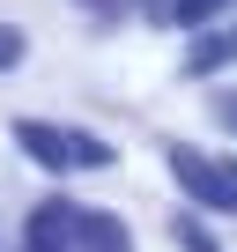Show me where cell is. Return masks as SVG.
I'll return each mask as SVG.
<instances>
[{
	"label": "cell",
	"instance_id": "cell-1",
	"mask_svg": "<svg viewBox=\"0 0 237 252\" xmlns=\"http://www.w3.org/2000/svg\"><path fill=\"white\" fill-rule=\"evenodd\" d=\"M15 141L45 163V171H104L111 149L96 134H74V126H45V119H15Z\"/></svg>",
	"mask_w": 237,
	"mask_h": 252
},
{
	"label": "cell",
	"instance_id": "cell-2",
	"mask_svg": "<svg viewBox=\"0 0 237 252\" xmlns=\"http://www.w3.org/2000/svg\"><path fill=\"white\" fill-rule=\"evenodd\" d=\"M171 171H178L185 200L237 215V171H230V163H215V156H200V149H185V141H178V149H171Z\"/></svg>",
	"mask_w": 237,
	"mask_h": 252
},
{
	"label": "cell",
	"instance_id": "cell-3",
	"mask_svg": "<svg viewBox=\"0 0 237 252\" xmlns=\"http://www.w3.org/2000/svg\"><path fill=\"white\" fill-rule=\"evenodd\" d=\"M82 215L89 208H74V200H45L30 215V252H82Z\"/></svg>",
	"mask_w": 237,
	"mask_h": 252
},
{
	"label": "cell",
	"instance_id": "cell-4",
	"mask_svg": "<svg viewBox=\"0 0 237 252\" xmlns=\"http://www.w3.org/2000/svg\"><path fill=\"white\" fill-rule=\"evenodd\" d=\"M82 252H134V237L118 215H82Z\"/></svg>",
	"mask_w": 237,
	"mask_h": 252
},
{
	"label": "cell",
	"instance_id": "cell-5",
	"mask_svg": "<svg viewBox=\"0 0 237 252\" xmlns=\"http://www.w3.org/2000/svg\"><path fill=\"white\" fill-rule=\"evenodd\" d=\"M222 60H237V30H222V37H207V45H193V74H207V67H222Z\"/></svg>",
	"mask_w": 237,
	"mask_h": 252
},
{
	"label": "cell",
	"instance_id": "cell-6",
	"mask_svg": "<svg viewBox=\"0 0 237 252\" xmlns=\"http://www.w3.org/2000/svg\"><path fill=\"white\" fill-rule=\"evenodd\" d=\"M23 52H30V37H23L15 23H0V74H8V67H15Z\"/></svg>",
	"mask_w": 237,
	"mask_h": 252
},
{
	"label": "cell",
	"instance_id": "cell-7",
	"mask_svg": "<svg viewBox=\"0 0 237 252\" xmlns=\"http://www.w3.org/2000/svg\"><path fill=\"white\" fill-rule=\"evenodd\" d=\"M215 8H230V0H178V8H171V15H178V23H207Z\"/></svg>",
	"mask_w": 237,
	"mask_h": 252
},
{
	"label": "cell",
	"instance_id": "cell-8",
	"mask_svg": "<svg viewBox=\"0 0 237 252\" xmlns=\"http://www.w3.org/2000/svg\"><path fill=\"white\" fill-rule=\"evenodd\" d=\"M178 245H185V252H215V237H207L200 222H185V215H178Z\"/></svg>",
	"mask_w": 237,
	"mask_h": 252
},
{
	"label": "cell",
	"instance_id": "cell-9",
	"mask_svg": "<svg viewBox=\"0 0 237 252\" xmlns=\"http://www.w3.org/2000/svg\"><path fill=\"white\" fill-rule=\"evenodd\" d=\"M222 119H230V126H237V96H222Z\"/></svg>",
	"mask_w": 237,
	"mask_h": 252
}]
</instances>
